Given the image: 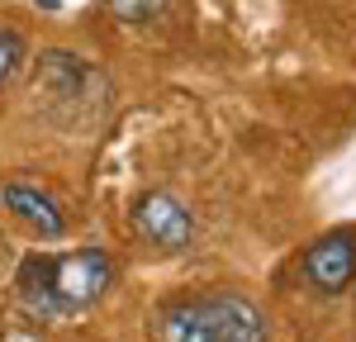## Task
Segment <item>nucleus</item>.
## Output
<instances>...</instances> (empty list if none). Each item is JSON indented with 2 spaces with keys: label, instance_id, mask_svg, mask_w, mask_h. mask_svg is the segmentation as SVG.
<instances>
[{
  "label": "nucleus",
  "instance_id": "nucleus-1",
  "mask_svg": "<svg viewBox=\"0 0 356 342\" xmlns=\"http://www.w3.org/2000/svg\"><path fill=\"white\" fill-rule=\"evenodd\" d=\"M162 342H271L261 309L247 295H195L162 309Z\"/></svg>",
  "mask_w": 356,
  "mask_h": 342
},
{
  "label": "nucleus",
  "instance_id": "nucleus-2",
  "mask_svg": "<svg viewBox=\"0 0 356 342\" xmlns=\"http://www.w3.org/2000/svg\"><path fill=\"white\" fill-rule=\"evenodd\" d=\"M53 285H57V304L62 314L95 304L105 290L114 285V261L105 247H76V252L53 261Z\"/></svg>",
  "mask_w": 356,
  "mask_h": 342
},
{
  "label": "nucleus",
  "instance_id": "nucleus-3",
  "mask_svg": "<svg viewBox=\"0 0 356 342\" xmlns=\"http://www.w3.org/2000/svg\"><path fill=\"white\" fill-rule=\"evenodd\" d=\"M134 228H138V238H143L147 247H157V252H186L191 238H195L191 209H186L176 195H166V190H147V195H138Z\"/></svg>",
  "mask_w": 356,
  "mask_h": 342
},
{
  "label": "nucleus",
  "instance_id": "nucleus-4",
  "mask_svg": "<svg viewBox=\"0 0 356 342\" xmlns=\"http://www.w3.org/2000/svg\"><path fill=\"white\" fill-rule=\"evenodd\" d=\"M304 281L314 285L318 295H342L356 281V228H328L300 261Z\"/></svg>",
  "mask_w": 356,
  "mask_h": 342
},
{
  "label": "nucleus",
  "instance_id": "nucleus-5",
  "mask_svg": "<svg viewBox=\"0 0 356 342\" xmlns=\"http://www.w3.org/2000/svg\"><path fill=\"white\" fill-rule=\"evenodd\" d=\"M0 204H5L29 233H38V238H48V243L67 233V214H62V204H57L48 190L29 186V181H5V186H0Z\"/></svg>",
  "mask_w": 356,
  "mask_h": 342
},
{
  "label": "nucleus",
  "instance_id": "nucleus-6",
  "mask_svg": "<svg viewBox=\"0 0 356 342\" xmlns=\"http://www.w3.org/2000/svg\"><path fill=\"white\" fill-rule=\"evenodd\" d=\"M53 261H57V256L33 252V256H24V266H19V276H15L24 309L38 314V318H53V314H62V304H57V285H53Z\"/></svg>",
  "mask_w": 356,
  "mask_h": 342
},
{
  "label": "nucleus",
  "instance_id": "nucleus-7",
  "mask_svg": "<svg viewBox=\"0 0 356 342\" xmlns=\"http://www.w3.org/2000/svg\"><path fill=\"white\" fill-rule=\"evenodd\" d=\"M110 5L114 19H124V24H147V19H157L166 10V0H105Z\"/></svg>",
  "mask_w": 356,
  "mask_h": 342
},
{
  "label": "nucleus",
  "instance_id": "nucleus-8",
  "mask_svg": "<svg viewBox=\"0 0 356 342\" xmlns=\"http://www.w3.org/2000/svg\"><path fill=\"white\" fill-rule=\"evenodd\" d=\"M19 62H24V38L15 28H0V86L19 72Z\"/></svg>",
  "mask_w": 356,
  "mask_h": 342
}]
</instances>
